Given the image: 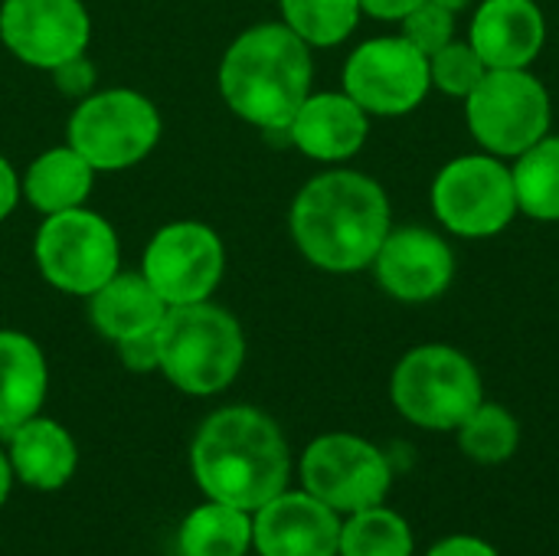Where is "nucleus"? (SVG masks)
Wrapping results in <instances>:
<instances>
[{
  "instance_id": "obj_1",
  "label": "nucleus",
  "mask_w": 559,
  "mask_h": 556,
  "mask_svg": "<svg viewBox=\"0 0 559 556\" xmlns=\"http://www.w3.org/2000/svg\"><path fill=\"white\" fill-rule=\"evenodd\" d=\"M190 472L203 498L259 511L288 488L292 452L272 416L255 406H226L200 423Z\"/></svg>"
},
{
  "instance_id": "obj_2",
  "label": "nucleus",
  "mask_w": 559,
  "mask_h": 556,
  "mask_svg": "<svg viewBox=\"0 0 559 556\" xmlns=\"http://www.w3.org/2000/svg\"><path fill=\"white\" fill-rule=\"evenodd\" d=\"M390 233L383 187L357 170H328L301 187L292 203V236L301 256L324 272L373 265Z\"/></svg>"
},
{
  "instance_id": "obj_3",
  "label": "nucleus",
  "mask_w": 559,
  "mask_h": 556,
  "mask_svg": "<svg viewBox=\"0 0 559 556\" xmlns=\"http://www.w3.org/2000/svg\"><path fill=\"white\" fill-rule=\"evenodd\" d=\"M308 43L285 23H262L236 36L219 66V88L226 105L249 125L285 131L311 95Z\"/></svg>"
},
{
  "instance_id": "obj_4",
  "label": "nucleus",
  "mask_w": 559,
  "mask_h": 556,
  "mask_svg": "<svg viewBox=\"0 0 559 556\" xmlns=\"http://www.w3.org/2000/svg\"><path fill=\"white\" fill-rule=\"evenodd\" d=\"M160 374L190 397L223 393L242 370L246 338L239 321L210 301L170 305L157 328Z\"/></svg>"
},
{
  "instance_id": "obj_5",
  "label": "nucleus",
  "mask_w": 559,
  "mask_h": 556,
  "mask_svg": "<svg viewBox=\"0 0 559 556\" xmlns=\"http://www.w3.org/2000/svg\"><path fill=\"white\" fill-rule=\"evenodd\" d=\"M390 397L400 416L419 429H459L468 413L485 400L475 364L445 344L413 347L393 370Z\"/></svg>"
},
{
  "instance_id": "obj_6",
  "label": "nucleus",
  "mask_w": 559,
  "mask_h": 556,
  "mask_svg": "<svg viewBox=\"0 0 559 556\" xmlns=\"http://www.w3.org/2000/svg\"><path fill=\"white\" fill-rule=\"evenodd\" d=\"M475 141L495 157H518L550 131V95L527 69H488L465 98Z\"/></svg>"
},
{
  "instance_id": "obj_7",
  "label": "nucleus",
  "mask_w": 559,
  "mask_h": 556,
  "mask_svg": "<svg viewBox=\"0 0 559 556\" xmlns=\"http://www.w3.org/2000/svg\"><path fill=\"white\" fill-rule=\"evenodd\" d=\"M160 138V115L151 98L131 88H105L85 98L69 118V147L95 170H124L144 161Z\"/></svg>"
},
{
  "instance_id": "obj_8",
  "label": "nucleus",
  "mask_w": 559,
  "mask_h": 556,
  "mask_svg": "<svg viewBox=\"0 0 559 556\" xmlns=\"http://www.w3.org/2000/svg\"><path fill=\"white\" fill-rule=\"evenodd\" d=\"M432 210L439 223L455 236H498L518 213L511 167H504L495 154H465L449 161L436 174Z\"/></svg>"
},
{
  "instance_id": "obj_9",
  "label": "nucleus",
  "mask_w": 559,
  "mask_h": 556,
  "mask_svg": "<svg viewBox=\"0 0 559 556\" xmlns=\"http://www.w3.org/2000/svg\"><path fill=\"white\" fill-rule=\"evenodd\" d=\"M36 265L52 288L88 298L118 272V236L85 206L49 213L36 233Z\"/></svg>"
},
{
  "instance_id": "obj_10",
  "label": "nucleus",
  "mask_w": 559,
  "mask_h": 556,
  "mask_svg": "<svg viewBox=\"0 0 559 556\" xmlns=\"http://www.w3.org/2000/svg\"><path fill=\"white\" fill-rule=\"evenodd\" d=\"M301 485L337 514H354L383 505L393 469L373 442L350 433H328L305 449Z\"/></svg>"
},
{
  "instance_id": "obj_11",
  "label": "nucleus",
  "mask_w": 559,
  "mask_h": 556,
  "mask_svg": "<svg viewBox=\"0 0 559 556\" xmlns=\"http://www.w3.org/2000/svg\"><path fill=\"white\" fill-rule=\"evenodd\" d=\"M429 85V56H423L406 36L367 39L344 66V92L367 115H406L426 98Z\"/></svg>"
},
{
  "instance_id": "obj_12",
  "label": "nucleus",
  "mask_w": 559,
  "mask_h": 556,
  "mask_svg": "<svg viewBox=\"0 0 559 556\" xmlns=\"http://www.w3.org/2000/svg\"><path fill=\"white\" fill-rule=\"evenodd\" d=\"M223 242L203 223H170L157 229L144 249L141 275L167 305L210 301L223 279Z\"/></svg>"
},
{
  "instance_id": "obj_13",
  "label": "nucleus",
  "mask_w": 559,
  "mask_h": 556,
  "mask_svg": "<svg viewBox=\"0 0 559 556\" xmlns=\"http://www.w3.org/2000/svg\"><path fill=\"white\" fill-rule=\"evenodd\" d=\"M88 13L82 0H3L0 39L33 69H62L88 46Z\"/></svg>"
},
{
  "instance_id": "obj_14",
  "label": "nucleus",
  "mask_w": 559,
  "mask_h": 556,
  "mask_svg": "<svg viewBox=\"0 0 559 556\" xmlns=\"http://www.w3.org/2000/svg\"><path fill=\"white\" fill-rule=\"evenodd\" d=\"M341 524V514L305 488H285L252 511V547L259 556H337Z\"/></svg>"
},
{
  "instance_id": "obj_15",
  "label": "nucleus",
  "mask_w": 559,
  "mask_h": 556,
  "mask_svg": "<svg viewBox=\"0 0 559 556\" xmlns=\"http://www.w3.org/2000/svg\"><path fill=\"white\" fill-rule=\"evenodd\" d=\"M377 282L396 301H432L439 298L455 275V256L442 236L423 226L390 229L377 259H373Z\"/></svg>"
},
{
  "instance_id": "obj_16",
  "label": "nucleus",
  "mask_w": 559,
  "mask_h": 556,
  "mask_svg": "<svg viewBox=\"0 0 559 556\" xmlns=\"http://www.w3.org/2000/svg\"><path fill=\"white\" fill-rule=\"evenodd\" d=\"M547 39V20L534 0H485L472 16L468 43L488 69H527Z\"/></svg>"
},
{
  "instance_id": "obj_17",
  "label": "nucleus",
  "mask_w": 559,
  "mask_h": 556,
  "mask_svg": "<svg viewBox=\"0 0 559 556\" xmlns=\"http://www.w3.org/2000/svg\"><path fill=\"white\" fill-rule=\"evenodd\" d=\"M285 131L301 154L314 161H344L364 147L370 121L347 92H321L301 102Z\"/></svg>"
},
{
  "instance_id": "obj_18",
  "label": "nucleus",
  "mask_w": 559,
  "mask_h": 556,
  "mask_svg": "<svg viewBox=\"0 0 559 556\" xmlns=\"http://www.w3.org/2000/svg\"><path fill=\"white\" fill-rule=\"evenodd\" d=\"M7 459L13 465V478H20L33 492H59L72 482L79 469V446L72 433L46 416H33L10 429Z\"/></svg>"
},
{
  "instance_id": "obj_19",
  "label": "nucleus",
  "mask_w": 559,
  "mask_h": 556,
  "mask_svg": "<svg viewBox=\"0 0 559 556\" xmlns=\"http://www.w3.org/2000/svg\"><path fill=\"white\" fill-rule=\"evenodd\" d=\"M167 308L170 305L151 288V282L144 275L115 272L98 292L88 295V318H92L95 331L115 344L157 331Z\"/></svg>"
},
{
  "instance_id": "obj_20",
  "label": "nucleus",
  "mask_w": 559,
  "mask_h": 556,
  "mask_svg": "<svg viewBox=\"0 0 559 556\" xmlns=\"http://www.w3.org/2000/svg\"><path fill=\"white\" fill-rule=\"evenodd\" d=\"M49 370L39 344L20 331H0V436L39 416Z\"/></svg>"
},
{
  "instance_id": "obj_21",
  "label": "nucleus",
  "mask_w": 559,
  "mask_h": 556,
  "mask_svg": "<svg viewBox=\"0 0 559 556\" xmlns=\"http://www.w3.org/2000/svg\"><path fill=\"white\" fill-rule=\"evenodd\" d=\"M92 180H95V167L75 147L66 144V147L43 151L26 167V177H23L20 190L26 193V200L39 213L49 216V213L82 206L85 197L92 193Z\"/></svg>"
},
{
  "instance_id": "obj_22",
  "label": "nucleus",
  "mask_w": 559,
  "mask_h": 556,
  "mask_svg": "<svg viewBox=\"0 0 559 556\" xmlns=\"http://www.w3.org/2000/svg\"><path fill=\"white\" fill-rule=\"evenodd\" d=\"M249 547H252V511L213 498L197 505L177 531L180 556H246Z\"/></svg>"
},
{
  "instance_id": "obj_23",
  "label": "nucleus",
  "mask_w": 559,
  "mask_h": 556,
  "mask_svg": "<svg viewBox=\"0 0 559 556\" xmlns=\"http://www.w3.org/2000/svg\"><path fill=\"white\" fill-rule=\"evenodd\" d=\"M518 210L534 220L557 223L559 220V134L540 138L534 147L518 154L511 170Z\"/></svg>"
},
{
  "instance_id": "obj_24",
  "label": "nucleus",
  "mask_w": 559,
  "mask_h": 556,
  "mask_svg": "<svg viewBox=\"0 0 559 556\" xmlns=\"http://www.w3.org/2000/svg\"><path fill=\"white\" fill-rule=\"evenodd\" d=\"M337 556H413V531L396 511L373 505L347 514Z\"/></svg>"
},
{
  "instance_id": "obj_25",
  "label": "nucleus",
  "mask_w": 559,
  "mask_h": 556,
  "mask_svg": "<svg viewBox=\"0 0 559 556\" xmlns=\"http://www.w3.org/2000/svg\"><path fill=\"white\" fill-rule=\"evenodd\" d=\"M455 433H459L462 452L472 462H478V465H501L521 446V426H518V419L504 406L485 403V400L468 413V419Z\"/></svg>"
},
{
  "instance_id": "obj_26",
  "label": "nucleus",
  "mask_w": 559,
  "mask_h": 556,
  "mask_svg": "<svg viewBox=\"0 0 559 556\" xmlns=\"http://www.w3.org/2000/svg\"><path fill=\"white\" fill-rule=\"evenodd\" d=\"M285 26L308 46H337L360 20V0H278Z\"/></svg>"
},
{
  "instance_id": "obj_27",
  "label": "nucleus",
  "mask_w": 559,
  "mask_h": 556,
  "mask_svg": "<svg viewBox=\"0 0 559 556\" xmlns=\"http://www.w3.org/2000/svg\"><path fill=\"white\" fill-rule=\"evenodd\" d=\"M429 72H432V85L439 92L455 95V98H468L472 88L485 79L488 66L481 62V56L475 52L472 43L452 39L436 56H429Z\"/></svg>"
},
{
  "instance_id": "obj_28",
  "label": "nucleus",
  "mask_w": 559,
  "mask_h": 556,
  "mask_svg": "<svg viewBox=\"0 0 559 556\" xmlns=\"http://www.w3.org/2000/svg\"><path fill=\"white\" fill-rule=\"evenodd\" d=\"M455 33V13L426 0L419 3L409 16H403V36L423 52V56H436L442 46L452 43Z\"/></svg>"
},
{
  "instance_id": "obj_29",
  "label": "nucleus",
  "mask_w": 559,
  "mask_h": 556,
  "mask_svg": "<svg viewBox=\"0 0 559 556\" xmlns=\"http://www.w3.org/2000/svg\"><path fill=\"white\" fill-rule=\"evenodd\" d=\"M118 357L131 374H151L160 367V354H157V331L151 334H138L128 341H118Z\"/></svg>"
},
{
  "instance_id": "obj_30",
  "label": "nucleus",
  "mask_w": 559,
  "mask_h": 556,
  "mask_svg": "<svg viewBox=\"0 0 559 556\" xmlns=\"http://www.w3.org/2000/svg\"><path fill=\"white\" fill-rule=\"evenodd\" d=\"M429 556H501L488 541L481 537H472V534H455V537H445L439 541Z\"/></svg>"
},
{
  "instance_id": "obj_31",
  "label": "nucleus",
  "mask_w": 559,
  "mask_h": 556,
  "mask_svg": "<svg viewBox=\"0 0 559 556\" xmlns=\"http://www.w3.org/2000/svg\"><path fill=\"white\" fill-rule=\"evenodd\" d=\"M426 0H360V10L377 20H403Z\"/></svg>"
},
{
  "instance_id": "obj_32",
  "label": "nucleus",
  "mask_w": 559,
  "mask_h": 556,
  "mask_svg": "<svg viewBox=\"0 0 559 556\" xmlns=\"http://www.w3.org/2000/svg\"><path fill=\"white\" fill-rule=\"evenodd\" d=\"M20 193H23V190H20V177H16V170L10 167V161L0 154V223L13 213Z\"/></svg>"
},
{
  "instance_id": "obj_33",
  "label": "nucleus",
  "mask_w": 559,
  "mask_h": 556,
  "mask_svg": "<svg viewBox=\"0 0 559 556\" xmlns=\"http://www.w3.org/2000/svg\"><path fill=\"white\" fill-rule=\"evenodd\" d=\"M10 488H13V465L7 459V449H0V508L10 498Z\"/></svg>"
},
{
  "instance_id": "obj_34",
  "label": "nucleus",
  "mask_w": 559,
  "mask_h": 556,
  "mask_svg": "<svg viewBox=\"0 0 559 556\" xmlns=\"http://www.w3.org/2000/svg\"><path fill=\"white\" fill-rule=\"evenodd\" d=\"M432 3H439V7H445V10H452V13H459V10H465L472 0H432Z\"/></svg>"
}]
</instances>
